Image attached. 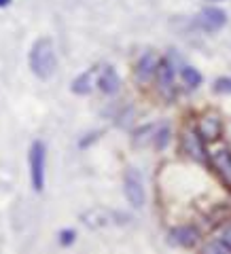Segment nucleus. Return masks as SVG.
<instances>
[{"label":"nucleus","mask_w":231,"mask_h":254,"mask_svg":"<svg viewBox=\"0 0 231 254\" xmlns=\"http://www.w3.org/2000/svg\"><path fill=\"white\" fill-rule=\"evenodd\" d=\"M28 62H30V70L32 74L41 81H47L55 74V68H58V55H55V47L51 38H38V41L32 45L30 55H28Z\"/></svg>","instance_id":"nucleus-1"},{"label":"nucleus","mask_w":231,"mask_h":254,"mask_svg":"<svg viewBox=\"0 0 231 254\" xmlns=\"http://www.w3.org/2000/svg\"><path fill=\"white\" fill-rule=\"evenodd\" d=\"M30 182L36 193H43L47 180V146L43 140H34L30 146Z\"/></svg>","instance_id":"nucleus-2"},{"label":"nucleus","mask_w":231,"mask_h":254,"mask_svg":"<svg viewBox=\"0 0 231 254\" xmlns=\"http://www.w3.org/2000/svg\"><path fill=\"white\" fill-rule=\"evenodd\" d=\"M123 190H125V199L130 201L132 208H142L145 205V180L142 174L136 168H127L123 176Z\"/></svg>","instance_id":"nucleus-3"},{"label":"nucleus","mask_w":231,"mask_h":254,"mask_svg":"<svg viewBox=\"0 0 231 254\" xmlns=\"http://www.w3.org/2000/svg\"><path fill=\"white\" fill-rule=\"evenodd\" d=\"M157 64H159V58L153 53V51H147L142 58L138 60L136 68H134V76L140 85H147L155 78V70H157Z\"/></svg>","instance_id":"nucleus-4"},{"label":"nucleus","mask_w":231,"mask_h":254,"mask_svg":"<svg viewBox=\"0 0 231 254\" xmlns=\"http://www.w3.org/2000/svg\"><path fill=\"white\" fill-rule=\"evenodd\" d=\"M225 23H227V15H225V11L217 9V6L204 9L200 13V17H197V26H200L204 32H219Z\"/></svg>","instance_id":"nucleus-5"},{"label":"nucleus","mask_w":231,"mask_h":254,"mask_svg":"<svg viewBox=\"0 0 231 254\" xmlns=\"http://www.w3.org/2000/svg\"><path fill=\"white\" fill-rule=\"evenodd\" d=\"M95 87H98L104 95H115L119 89H121V78H119L117 70L113 66H104L102 70H98Z\"/></svg>","instance_id":"nucleus-6"},{"label":"nucleus","mask_w":231,"mask_h":254,"mask_svg":"<svg viewBox=\"0 0 231 254\" xmlns=\"http://www.w3.org/2000/svg\"><path fill=\"white\" fill-rule=\"evenodd\" d=\"M197 240H200V231H197L195 227H176L172 229L170 235H168V244L170 246H180V248H191V246H195Z\"/></svg>","instance_id":"nucleus-7"},{"label":"nucleus","mask_w":231,"mask_h":254,"mask_svg":"<svg viewBox=\"0 0 231 254\" xmlns=\"http://www.w3.org/2000/svg\"><path fill=\"white\" fill-rule=\"evenodd\" d=\"M155 78H157L159 91L170 98L174 93V68H172L170 60H159L157 70H155Z\"/></svg>","instance_id":"nucleus-8"},{"label":"nucleus","mask_w":231,"mask_h":254,"mask_svg":"<svg viewBox=\"0 0 231 254\" xmlns=\"http://www.w3.org/2000/svg\"><path fill=\"white\" fill-rule=\"evenodd\" d=\"M182 148L189 157L197 159V161H206V148H204V138L200 131H185L182 133Z\"/></svg>","instance_id":"nucleus-9"},{"label":"nucleus","mask_w":231,"mask_h":254,"mask_svg":"<svg viewBox=\"0 0 231 254\" xmlns=\"http://www.w3.org/2000/svg\"><path fill=\"white\" fill-rule=\"evenodd\" d=\"M117 216H123V214H117V212H108V210H102V208H95L83 214V222L87 227H93V229H100V227H108L113 225V218Z\"/></svg>","instance_id":"nucleus-10"},{"label":"nucleus","mask_w":231,"mask_h":254,"mask_svg":"<svg viewBox=\"0 0 231 254\" xmlns=\"http://www.w3.org/2000/svg\"><path fill=\"white\" fill-rule=\"evenodd\" d=\"M98 70L100 68H89V70H85L83 74H78L75 81H73V93L77 95H89L93 91V87H95V78H98Z\"/></svg>","instance_id":"nucleus-11"},{"label":"nucleus","mask_w":231,"mask_h":254,"mask_svg":"<svg viewBox=\"0 0 231 254\" xmlns=\"http://www.w3.org/2000/svg\"><path fill=\"white\" fill-rule=\"evenodd\" d=\"M212 165L219 172V176L231 187V150H217L212 155Z\"/></svg>","instance_id":"nucleus-12"},{"label":"nucleus","mask_w":231,"mask_h":254,"mask_svg":"<svg viewBox=\"0 0 231 254\" xmlns=\"http://www.w3.org/2000/svg\"><path fill=\"white\" fill-rule=\"evenodd\" d=\"M200 136L204 140H217L221 136V121H219V117H206V119H202Z\"/></svg>","instance_id":"nucleus-13"},{"label":"nucleus","mask_w":231,"mask_h":254,"mask_svg":"<svg viewBox=\"0 0 231 254\" xmlns=\"http://www.w3.org/2000/svg\"><path fill=\"white\" fill-rule=\"evenodd\" d=\"M170 142V127L165 123H157L155 136H153V148H165Z\"/></svg>","instance_id":"nucleus-14"},{"label":"nucleus","mask_w":231,"mask_h":254,"mask_svg":"<svg viewBox=\"0 0 231 254\" xmlns=\"http://www.w3.org/2000/svg\"><path fill=\"white\" fill-rule=\"evenodd\" d=\"M206 252H231V227L223 233V237H219L217 244H210Z\"/></svg>","instance_id":"nucleus-15"},{"label":"nucleus","mask_w":231,"mask_h":254,"mask_svg":"<svg viewBox=\"0 0 231 254\" xmlns=\"http://www.w3.org/2000/svg\"><path fill=\"white\" fill-rule=\"evenodd\" d=\"M180 76H182V81H185L189 87H200V85H202V81H204L202 74L197 72L195 68H189V66H187V68H182Z\"/></svg>","instance_id":"nucleus-16"},{"label":"nucleus","mask_w":231,"mask_h":254,"mask_svg":"<svg viewBox=\"0 0 231 254\" xmlns=\"http://www.w3.org/2000/svg\"><path fill=\"white\" fill-rule=\"evenodd\" d=\"M75 240H77V231H75V229H64V231H60V246H64V248L73 246Z\"/></svg>","instance_id":"nucleus-17"},{"label":"nucleus","mask_w":231,"mask_h":254,"mask_svg":"<svg viewBox=\"0 0 231 254\" xmlns=\"http://www.w3.org/2000/svg\"><path fill=\"white\" fill-rule=\"evenodd\" d=\"M214 89L219 93H231V78H219L217 85H214Z\"/></svg>","instance_id":"nucleus-18"},{"label":"nucleus","mask_w":231,"mask_h":254,"mask_svg":"<svg viewBox=\"0 0 231 254\" xmlns=\"http://www.w3.org/2000/svg\"><path fill=\"white\" fill-rule=\"evenodd\" d=\"M13 0H0V9H4V6H9Z\"/></svg>","instance_id":"nucleus-19"},{"label":"nucleus","mask_w":231,"mask_h":254,"mask_svg":"<svg viewBox=\"0 0 231 254\" xmlns=\"http://www.w3.org/2000/svg\"><path fill=\"white\" fill-rule=\"evenodd\" d=\"M210 2H217V0H210Z\"/></svg>","instance_id":"nucleus-20"}]
</instances>
